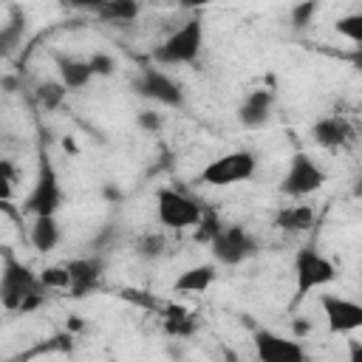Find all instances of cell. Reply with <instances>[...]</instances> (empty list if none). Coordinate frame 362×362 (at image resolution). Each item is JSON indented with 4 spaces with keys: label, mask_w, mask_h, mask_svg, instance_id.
<instances>
[{
    "label": "cell",
    "mask_w": 362,
    "mask_h": 362,
    "mask_svg": "<svg viewBox=\"0 0 362 362\" xmlns=\"http://www.w3.org/2000/svg\"><path fill=\"white\" fill-rule=\"evenodd\" d=\"M45 303V286L40 283V274L25 266L17 255L3 249L0 263V305L6 311L28 314Z\"/></svg>",
    "instance_id": "obj_1"
},
{
    "label": "cell",
    "mask_w": 362,
    "mask_h": 362,
    "mask_svg": "<svg viewBox=\"0 0 362 362\" xmlns=\"http://www.w3.org/2000/svg\"><path fill=\"white\" fill-rule=\"evenodd\" d=\"M291 274H294V294H291V305H300L311 291L325 288L328 283L337 280V266L331 257H325L317 246L305 243L294 252L291 260Z\"/></svg>",
    "instance_id": "obj_2"
},
{
    "label": "cell",
    "mask_w": 362,
    "mask_h": 362,
    "mask_svg": "<svg viewBox=\"0 0 362 362\" xmlns=\"http://www.w3.org/2000/svg\"><path fill=\"white\" fill-rule=\"evenodd\" d=\"M204 17L192 11V17H187L170 37H164L153 48V59L158 65H192L204 48Z\"/></svg>",
    "instance_id": "obj_3"
},
{
    "label": "cell",
    "mask_w": 362,
    "mask_h": 362,
    "mask_svg": "<svg viewBox=\"0 0 362 362\" xmlns=\"http://www.w3.org/2000/svg\"><path fill=\"white\" fill-rule=\"evenodd\" d=\"M255 173H257V156L252 150H232V153L212 158L198 173V181L206 187H232V184L255 178Z\"/></svg>",
    "instance_id": "obj_4"
},
{
    "label": "cell",
    "mask_w": 362,
    "mask_h": 362,
    "mask_svg": "<svg viewBox=\"0 0 362 362\" xmlns=\"http://www.w3.org/2000/svg\"><path fill=\"white\" fill-rule=\"evenodd\" d=\"M59 206H62V187H59L57 167H54V161H51L48 153H40L37 178H34L31 192L25 195L23 209L28 215H57Z\"/></svg>",
    "instance_id": "obj_5"
},
{
    "label": "cell",
    "mask_w": 362,
    "mask_h": 362,
    "mask_svg": "<svg viewBox=\"0 0 362 362\" xmlns=\"http://www.w3.org/2000/svg\"><path fill=\"white\" fill-rule=\"evenodd\" d=\"M209 252L218 266H240L257 255V238L240 223H221L209 240Z\"/></svg>",
    "instance_id": "obj_6"
},
{
    "label": "cell",
    "mask_w": 362,
    "mask_h": 362,
    "mask_svg": "<svg viewBox=\"0 0 362 362\" xmlns=\"http://www.w3.org/2000/svg\"><path fill=\"white\" fill-rule=\"evenodd\" d=\"M204 215V206L187 195L184 189H173V187H161L156 192V218L161 226L167 229H189L198 223V218Z\"/></svg>",
    "instance_id": "obj_7"
},
{
    "label": "cell",
    "mask_w": 362,
    "mask_h": 362,
    "mask_svg": "<svg viewBox=\"0 0 362 362\" xmlns=\"http://www.w3.org/2000/svg\"><path fill=\"white\" fill-rule=\"evenodd\" d=\"M325 181H328L325 167L317 164L308 153L297 150V153L288 158V167H286L283 181H280V192H283L286 198H305V195L317 192Z\"/></svg>",
    "instance_id": "obj_8"
},
{
    "label": "cell",
    "mask_w": 362,
    "mask_h": 362,
    "mask_svg": "<svg viewBox=\"0 0 362 362\" xmlns=\"http://www.w3.org/2000/svg\"><path fill=\"white\" fill-rule=\"evenodd\" d=\"M255 356L260 362H305L308 354L297 337H283L272 328H255L252 334Z\"/></svg>",
    "instance_id": "obj_9"
},
{
    "label": "cell",
    "mask_w": 362,
    "mask_h": 362,
    "mask_svg": "<svg viewBox=\"0 0 362 362\" xmlns=\"http://www.w3.org/2000/svg\"><path fill=\"white\" fill-rule=\"evenodd\" d=\"M133 90H136L139 96H144V99L161 105V107H181V105H184V90H181V85H178L170 74H164V71H158V68H150V65L139 71V76L133 79Z\"/></svg>",
    "instance_id": "obj_10"
},
{
    "label": "cell",
    "mask_w": 362,
    "mask_h": 362,
    "mask_svg": "<svg viewBox=\"0 0 362 362\" xmlns=\"http://www.w3.org/2000/svg\"><path fill=\"white\" fill-rule=\"evenodd\" d=\"M320 305H322L328 334H354L362 328V305L356 300H348L339 294H322Z\"/></svg>",
    "instance_id": "obj_11"
},
{
    "label": "cell",
    "mask_w": 362,
    "mask_h": 362,
    "mask_svg": "<svg viewBox=\"0 0 362 362\" xmlns=\"http://www.w3.org/2000/svg\"><path fill=\"white\" fill-rule=\"evenodd\" d=\"M68 269V297L79 300V297H88L90 291L99 288V280L105 274V257L99 255H90V257H74L65 263Z\"/></svg>",
    "instance_id": "obj_12"
},
{
    "label": "cell",
    "mask_w": 362,
    "mask_h": 362,
    "mask_svg": "<svg viewBox=\"0 0 362 362\" xmlns=\"http://www.w3.org/2000/svg\"><path fill=\"white\" fill-rule=\"evenodd\" d=\"M311 139L325 150H339V147H348L356 139V130L345 116L331 113V116H322V119L314 122Z\"/></svg>",
    "instance_id": "obj_13"
},
{
    "label": "cell",
    "mask_w": 362,
    "mask_h": 362,
    "mask_svg": "<svg viewBox=\"0 0 362 362\" xmlns=\"http://www.w3.org/2000/svg\"><path fill=\"white\" fill-rule=\"evenodd\" d=\"M272 110H274V90L255 88V90H249L243 96V102L238 107V122L246 130H260L272 119Z\"/></svg>",
    "instance_id": "obj_14"
},
{
    "label": "cell",
    "mask_w": 362,
    "mask_h": 362,
    "mask_svg": "<svg viewBox=\"0 0 362 362\" xmlns=\"http://www.w3.org/2000/svg\"><path fill=\"white\" fill-rule=\"evenodd\" d=\"M218 277V266L215 263H198V266H189L184 269L175 283H173V291L178 294H204Z\"/></svg>",
    "instance_id": "obj_15"
},
{
    "label": "cell",
    "mask_w": 362,
    "mask_h": 362,
    "mask_svg": "<svg viewBox=\"0 0 362 362\" xmlns=\"http://www.w3.org/2000/svg\"><path fill=\"white\" fill-rule=\"evenodd\" d=\"M57 71H59V82L68 90H82L93 79L88 59H76V57H57Z\"/></svg>",
    "instance_id": "obj_16"
},
{
    "label": "cell",
    "mask_w": 362,
    "mask_h": 362,
    "mask_svg": "<svg viewBox=\"0 0 362 362\" xmlns=\"http://www.w3.org/2000/svg\"><path fill=\"white\" fill-rule=\"evenodd\" d=\"M31 246L37 249V252H51V249H57V243H59V238H62V232H59V221H57V215H34V223H31Z\"/></svg>",
    "instance_id": "obj_17"
},
{
    "label": "cell",
    "mask_w": 362,
    "mask_h": 362,
    "mask_svg": "<svg viewBox=\"0 0 362 362\" xmlns=\"http://www.w3.org/2000/svg\"><path fill=\"white\" fill-rule=\"evenodd\" d=\"M274 226L283 232H305L314 226V209L305 204H286L274 215Z\"/></svg>",
    "instance_id": "obj_18"
},
{
    "label": "cell",
    "mask_w": 362,
    "mask_h": 362,
    "mask_svg": "<svg viewBox=\"0 0 362 362\" xmlns=\"http://www.w3.org/2000/svg\"><path fill=\"white\" fill-rule=\"evenodd\" d=\"M141 11V3L139 0H105L99 8H96V17L105 20V23H116V25H127L139 17Z\"/></svg>",
    "instance_id": "obj_19"
},
{
    "label": "cell",
    "mask_w": 362,
    "mask_h": 362,
    "mask_svg": "<svg viewBox=\"0 0 362 362\" xmlns=\"http://www.w3.org/2000/svg\"><path fill=\"white\" fill-rule=\"evenodd\" d=\"M164 308V331L173 337H189L198 331V317L178 305H161Z\"/></svg>",
    "instance_id": "obj_20"
},
{
    "label": "cell",
    "mask_w": 362,
    "mask_h": 362,
    "mask_svg": "<svg viewBox=\"0 0 362 362\" xmlns=\"http://www.w3.org/2000/svg\"><path fill=\"white\" fill-rule=\"evenodd\" d=\"M23 34H25V14L14 8L11 17L0 25V57H8L23 42Z\"/></svg>",
    "instance_id": "obj_21"
},
{
    "label": "cell",
    "mask_w": 362,
    "mask_h": 362,
    "mask_svg": "<svg viewBox=\"0 0 362 362\" xmlns=\"http://www.w3.org/2000/svg\"><path fill=\"white\" fill-rule=\"evenodd\" d=\"M65 93H68V88H65L62 82H54V79L37 85V102H40L45 110H57V107L62 105Z\"/></svg>",
    "instance_id": "obj_22"
},
{
    "label": "cell",
    "mask_w": 362,
    "mask_h": 362,
    "mask_svg": "<svg viewBox=\"0 0 362 362\" xmlns=\"http://www.w3.org/2000/svg\"><path fill=\"white\" fill-rule=\"evenodd\" d=\"M164 249H167V240L158 232H147L136 240V255L144 257V260H158L164 255Z\"/></svg>",
    "instance_id": "obj_23"
},
{
    "label": "cell",
    "mask_w": 362,
    "mask_h": 362,
    "mask_svg": "<svg viewBox=\"0 0 362 362\" xmlns=\"http://www.w3.org/2000/svg\"><path fill=\"white\" fill-rule=\"evenodd\" d=\"M337 34L351 40V42H362V14L354 11V14H342L337 23H334Z\"/></svg>",
    "instance_id": "obj_24"
},
{
    "label": "cell",
    "mask_w": 362,
    "mask_h": 362,
    "mask_svg": "<svg viewBox=\"0 0 362 362\" xmlns=\"http://www.w3.org/2000/svg\"><path fill=\"white\" fill-rule=\"evenodd\" d=\"M40 283L45 286V291H65L68 288V269H65V263L42 269L40 272Z\"/></svg>",
    "instance_id": "obj_25"
},
{
    "label": "cell",
    "mask_w": 362,
    "mask_h": 362,
    "mask_svg": "<svg viewBox=\"0 0 362 362\" xmlns=\"http://www.w3.org/2000/svg\"><path fill=\"white\" fill-rule=\"evenodd\" d=\"M320 11V0H300L294 8H291V25L294 28H308L314 23Z\"/></svg>",
    "instance_id": "obj_26"
},
{
    "label": "cell",
    "mask_w": 362,
    "mask_h": 362,
    "mask_svg": "<svg viewBox=\"0 0 362 362\" xmlns=\"http://www.w3.org/2000/svg\"><path fill=\"white\" fill-rule=\"evenodd\" d=\"M218 229H221V221H218V215L204 209V215H201V218H198V223H195V240L209 246V240L215 238V232H218Z\"/></svg>",
    "instance_id": "obj_27"
},
{
    "label": "cell",
    "mask_w": 362,
    "mask_h": 362,
    "mask_svg": "<svg viewBox=\"0 0 362 362\" xmlns=\"http://www.w3.org/2000/svg\"><path fill=\"white\" fill-rule=\"evenodd\" d=\"M88 65H90V71H93V76H110V74L116 71V59H113L110 54H102V51H96V54H90V59H88Z\"/></svg>",
    "instance_id": "obj_28"
},
{
    "label": "cell",
    "mask_w": 362,
    "mask_h": 362,
    "mask_svg": "<svg viewBox=\"0 0 362 362\" xmlns=\"http://www.w3.org/2000/svg\"><path fill=\"white\" fill-rule=\"evenodd\" d=\"M11 195H14V184H11V173H8V167L0 161V204H6V201H11Z\"/></svg>",
    "instance_id": "obj_29"
},
{
    "label": "cell",
    "mask_w": 362,
    "mask_h": 362,
    "mask_svg": "<svg viewBox=\"0 0 362 362\" xmlns=\"http://www.w3.org/2000/svg\"><path fill=\"white\" fill-rule=\"evenodd\" d=\"M139 124H141L144 130H153V133H158V127H161V119H158V113H153V110H144V113L139 116Z\"/></svg>",
    "instance_id": "obj_30"
},
{
    "label": "cell",
    "mask_w": 362,
    "mask_h": 362,
    "mask_svg": "<svg viewBox=\"0 0 362 362\" xmlns=\"http://www.w3.org/2000/svg\"><path fill=\"white\" fill-rule=\"evenodd\" d=\"M68 6H74V8H82V11H93L96 14V8L105 3V0H65Z\"/></svg>",
    "instance_id": "obj_31"
},
{
    "label": "cell",
    "mask_w": 362,
    "mask_h": 362,
    "mask_svg": "<svg viewBox=\"0 0 362 362\" xmlns=\"http://www.w3.org/2000/svg\"><path fill=\"white\" fill-rule=\"evenodd\" d=\"M181 8H187V11H201V8H206L212 0H175Z\"/></svg>",
    "instance_id": "obj_32"
}]
</instances>
